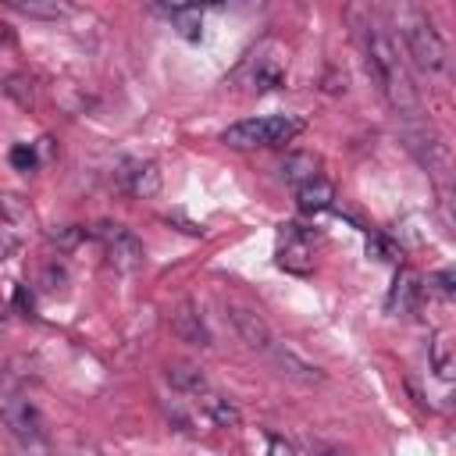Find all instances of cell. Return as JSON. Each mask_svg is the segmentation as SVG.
<instances>
[{
  "mask_svg": "<svg viewBox=\"0 0 456 456\" xmlns=\"http://www.w3.org/2000/svg\"><path fill=\"white\" fill-rule=\"evenodd\" d=\"M121 178H125L128 192L139 196V200H150V196L160 192V171H157L153 160H135L132 171H121Z\"/></svg>",
  "mask_w": 456,
  "mask_h": 456,
  "instance_id": "obj_9",
  "label": "cell"
},
{
  "mask_svg": "<svg viewBox=\"0 0 456 456\" xmlns=\"http://www.w3.org/2000/svg\"><path fill=\"white\" fill-rule=\"evenodd\" d=\"M253 86L264 93V89H281L285 86V75H281V68H274V64H264L256 75H253Z\"/></svg>",
  "mask_w": 456,
  "mask_h": 456,
  "instance_id": "obj_17",
  "label": "cell"
},
{
  "mask_svg": "<svg viewBox=\"0 0 456 456\" xmlns=\"http://www.w3.org/2000/svg\"><path fill=\"white\" fill-rule=\"evenodd\" d=\"M435 281H438V289H442L445 296H452V271H438Z\"/></svg>",
  "mask_w": 456,
  "mask_h": 456,
  "instance_id": "obj_22",
  "label": "cell"
},
{
  "mask_svg": "<svg viewBox=\"0 0 456 456\" xmlns=\"http://www.w3.org/2000/svg\"><path fill=\"white\" fill-rule=\"evenodd\" d=\"M403 43H406V53L413 57V64L420 71H442L445 68V43L424 14H410L403 21Z\"/></svg>",
  "mask_w": 456,
  "mask_h": 456,
  "instance_id": "obj_3",
  "label": "cell"
},
{
  "mask_svg": "<svg viewBox=\"0 0 456 456\" xmlns=\"http://www.w3.org/2000/svg\"><path fill=\"white\" fill-rule=\"evenodd\" d=\"M82 239V228H75V224H68V228H61V232H50V242H57V246H75Z\"/></svg>",
  "mask_w": 456,
  "mask_h": 456,
  "instance_id": "obj_19",
  "label": "cell"
},
{
  "mask_svg": "<svg viewBox=\"0 0 456 456\" xmlns=\"http://www.w3.org/2000/svg\"><path fill=\"white\" fill-rule=\"evenodd\" d=\"M18 246H21V239H18L11 228H0V260L14 256V253H18Z\"/></svg>",
  "mask_w": 456,
  "mask_h": 456,
  "instance_id": "obj_20",
  "label": "cell"
},
{
  "mask_svg": "<svg viewBox=\"0 0 456 456\" xmlns=\"http://www.w3.org/2000/svg\"><path fill=\"white\" fill-rule=\"evenodd\" d=\"M417 292H420V285H417V278L413 274H399L395 278V285H392V296H388V310H410L413 306V299H417Z\"/></svg>",
  "mask_w": 456,
  "mask_h": 456,
  "instance_id": "obj_16",
  "label": "cell"
},
{
  "mask_svg": "<svg viewBox=\"0 0 456 456\" xmlns=\"http://www.w3.org/2000/svg\"><path fill=\"white\" fill-rule=\"evenodd\" d=\"M203 420H210L214 428H239L242 424V413H239V406L224 395V392H217L210 381L203 385V388H196L192 395H182Z\"/></svg>",
  "mask_w": 456,
  "mask_h": 456,
  "instance_id": "obj_6",
  "label": "cell"
},
{
  "mask_svg": "<svg viewBox=\"0 0 456 456\" xmlns=\"http://www.w3.org/2000/svg\"><path fill=\"white\" fill-rule=\"evenodd\" d=\"M363 57H367V71L378 82V89L385 93V100L399 110V114H413L417 110V93L413 82L406 75V64L392 43V36L378 25H367L363 32Z\"/></svg>",
  "mask_w": 456,
  "mask_h": 456,
  "instance_id": "obj_1",
  "label": "cell"
},
{
  "mask_svg": "<svg viewBox=\"0 0 456 456\" xmlns=\"http://www.w3.org/2000/svg\"><path fill=\"white\" fill-rule=\"evenodd\" d=\"M431 367H435V374L442 378V381H449L452 378V342H449V335L442 331V335H435V342H431Z\"/></svg>",
  "mask_w": 456,
  "mask_h": 456,
  "instance_id": "obj_15",
  "label": "cell"
},
{
  "mask_svg": "<svg viewBox=\"0 0 456 456\" xmlns=\"http://www.w3.org/2000/svg\"><path fill=\"white\" fill-rule=\"evenodd\" d=\"M303 132V118L292 114H267V118H246L221 132V142L232 150H256V146H285Z\"/></svg>",
  "mask_w": 456,
  "mask_h": 456,
  "instance_id": "obj_2",
  "label": "cell"
},
{
  "mask_svg": "<svg viewBox=\"0 0 456 456\" xmlns=\"http://www.w3.org/2000/svg\"><path fill=\"white\" fill-rule=\"evenodd\" d=\"M331 200H335V185H331L324 175H317V178L296 185V207H299L303 214H321V210L331 207Z\"/></svg>",
  "mask_w": 456,
  "mask_h": 456,
  "instance_id": "obj_8",
  "label": "cell"
},
{
  "mask_svg": "<svg viewBox=\"0 0 456 456\" xmlns=\"http://www.w3.org/2000/svg\"><path fill=\"white\" fill-rule=\"evenodd\" d=\"M0 420L21 445H43L46 442V420L25 395H4L0 399Z\"/></svg>",
  "mask_w": 456,
  "mask_h": 456,
  "instance_id": "obj_4",
  "label": "cell"
},
{
  "mask_svg": "<svg viewBox=\"0 0 456 456\" xmlns=\"http://www.w3.org/2000/svg\"><path fill=\"white\" fill-rule=\"evenodd\" d=\"M11 164H14L18 171H32V167L39 164V153H36V146H32V142H18V146L11 150Z\"/></svg>",
  "mask_w": 456,
  "mask_h": 456,
  "instance_id": "obj_18",
  "label": "cell"
},
{
  "mask_svg": "<svg viewBox=\"0 0 456 456\" xmlns=\"http://www.w3.org/2000/svg\"><path fill=\"white\" fill-rule=\"evenodd\" d=\"M7 39H11V28H7L4 21H0V43H7Z\"/></svg>",
  "mask_w": 456,
  "mask_h": 456,
  "instance_id": "obj_24",
  "label": "cell"
},
{
  "mask_svg": "<svg viewBox=\"0 0 456 456\" xmlns=\"http://www.w3.org/2000/svg\"><path fill=\"white\" fill-rule=\"evenodd\" d=\"M7 7L25 14V18H46V21H57V18L71 14V7L57 4V0H7Z\"/></svg>",
  "mask_w": 456,
  "mask_h": 456,
  "instance_id": "obj_13",
  "label": "cell"
},
{
  "mask_svg": "<svg viewBox=\"0 0 456 456\" xmlns=\"http://www.w3.org/2000/svg\"><path fill=\"white\" fill-rule=\"evenodd\" d=\"M96 239H100L107 260H110L118 271H135V267H142V242H139V235H135L132 228L107 221V224L96 228Z\"/></svg>",
  "mask_w": 456,
  "mask_h": 456,
  "instance_id": "obj_5",
  "label": "cell"
},
{
  "mask_svg": "<svg viewBox=\"0 0 456 456\" xmlns=\"http://www.w3.org/2000/svg\"><path fill=\"white\" fill-rule=\"evenodd\" d=\"M171 328H175V335H178V338H185V342H196V346H210V335H207V328H203L200 314H196L189 303H185V306L175 314Z\"/></svg>",
  "mask_w": 456,
  "mask_h": 456,
  "instance_id": "obj_12",
  "label": "cell"
},
{
  "mask_svg": "<svg viewBox=\"0 0 456 456\" xmlns=\"http://www.w3.org/2000/svg\"><path fill=\"white\" fill-rule=\"evenodd\" d=\"M321 456H342V452H335V449H328V452H321Z\"/></svg>",
  "mask_w": 456,
  "mask_h": 456,
  "instance_id": "obj_25",
  "label": "cell"
},
{
  "mask_svg": "<svg viewBox=\"0 0 456 456\" xmlns=\"http://www.w3.org/2000/svg\"><path fill=\"white\" fill-rule=\"evenodd\" d=\"M228 317H232V324H235V331L246 338V346L249 349H260V353H267L271 346H274V335H271V328L253 314V310H246V306H228Z\"/></svg>",
  "mask_w": 456,
  "mask_h": 456,
  "instance_id": "obj_7",
  "label": "cell"
},
{
  "mask_svg": "<svg viewBox=\"0 0 456 456\" xmlns=\"http://www.w3.org/2000/svg\"><path fill=\"white\" fill-rule=\"evenodd\" d=\"M185 39H200V28H203V11L200 7H157Z\"/></svg>",
  "mask_w": 456,
  "mask_h": 456,
  "instance_id": "obj_14",
  "label": "cell"
},
{
  "mask_svg": "<svg viewBox=\"0 0 456 456\" xmlns=\"http://www.w3.org/2000/svg\"><path fill=\"white\" fill-rule=\"evenodd\" d=\"M43 278H46V289H50V292H57V281H64V271L50 264V267L43 271Z\"/></svg>",
  "mask_w": 456,
  "mask_h": 456,
  "instance_id": "obj_21",
  "label": "cell"
},
{
  "mask_svg": "<svg viewBox=\"0 0 456 456\" xmlns=\"http://www.w3.org/2000/svg\"><path fill=\"white\" fill-rule=\"evenodd\" d=\"M246 456H296V449L285 435L256 428L253 435H246Z\"/></svg>",
  "mask_w": 456,
  "mask_h": 456,
  "instance_id": "obj_10",
  "label": "cell"
},
{
  "mask_svg": "<svg viewBox=\"0 0 456 456\" xmlns=\"http://www.w3.org/2000/svg\"><path fill=\"white\" fill-rule=\"evenodd\" d=\"M14 303H18V306H21V310H25V317H28V314H32V299H28V296H25V289H18V292H14Z\"/></svg>",
  "mask_w": 456,
  "mask_h": 456,
  "instance_id": "obj_23",
  "label": "cell"
},
{
  "mask_svg": "<svg viewBox=\"0 0 456 456\" xmlns=\"http://www.w3.org/2000/svg\"><path fill=\"white\" fill-rule=\"evenodd\" d=\"M281 175H285V182L296 189V185H303V182H310V178L321 175V160H317L314 153H289L285 164H281Z\"/></svg>",
  "mask_w": 456,
  "mask_h": 456,
  "instance_id": "obj_11",
  "label": "cell"
}]
</instances>
